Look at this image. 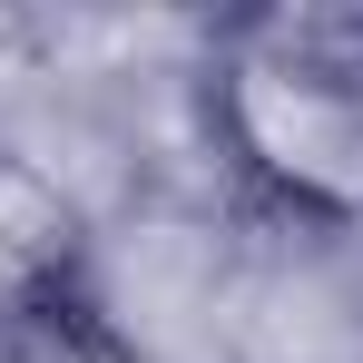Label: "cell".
Returning <instances> with one entry per match:
<instances>
[{
  "mask_svg": "<svg viewBox=\"0 0 363 363\" xmlns=\"http://www.w3.org/2000/svg\"><path fill=\"white\" fill-rule=\"evenodd\" d=\"M206 285V255L177 236V226H157V236H138V255H118V295L147 304V324H177L186 304Z\"/></svg>",
  "mask_w": 363,
  "mask_h": 363,
  "instance_id": "obj_1",
  "label": "cell"
}]
</instances>
